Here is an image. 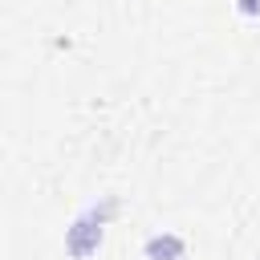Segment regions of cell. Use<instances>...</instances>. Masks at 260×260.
Returning <instances> with one entry per match:
<instances>
[{"instance_id": "obj_2", "label": "cell", "mask_w": 260, "mask_h": 260, "mask_svg": "<svg viewBox=\"0 0 260 260\" xmlns=\"http://www.w3.org/2000/svg\"><path fill=\"white\" fill-rule=\"evenodd\" d=\"M236 12L248 16V20H256L260 16V0H236Z\"/></svg>"}, {"instance_id": "obj_1", "label": "cell", "mask_w": 260, "mask_h": 260, "mask_svg": "<svg viewBox=\"0 0 260 260\" xmlns=\"http://www.w3.org/2000/svg\"><path fill=\"white\" fill-rule=\"evenodd\" d=\"M142 256H146V260H179V256H183V236H175V232H154V236L146 240Z\"/></svg>"}]
</instances>
